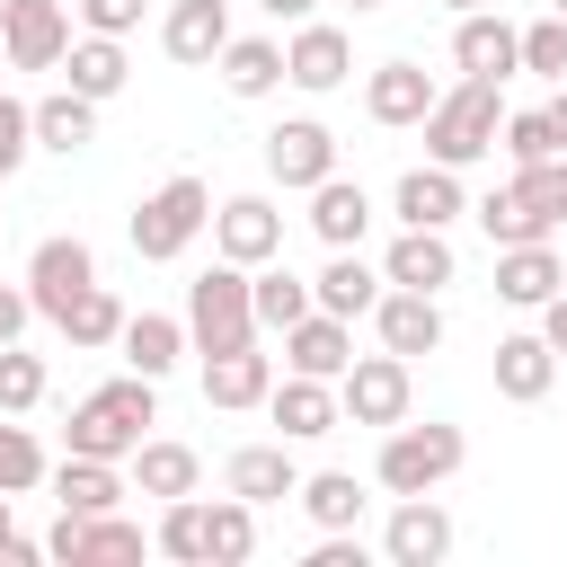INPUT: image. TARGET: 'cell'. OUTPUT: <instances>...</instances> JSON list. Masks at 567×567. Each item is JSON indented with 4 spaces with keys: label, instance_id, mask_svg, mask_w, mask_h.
<instances>
[{
    "label": "cell",
    "instance_id": "b9f144b4",
    "mask_svg": "<svg viewBox=\"0 0 567 567\" xmlns=\"http://www.w3.org/2000/svg\"><path fill=\"white\" fill-rule=\"evenodd\" d=\"M496 142H505V159H514V168H532V159H558V133H549V106H514V115L496 124Z\"/></svg>",
    "mask_w": 567,
    "mask_h": 567
},
{
    "label": "cell",
    "instance_id": "8992f818",
    "mask_svg": "<svg viewBox=\"0 0 567 567\" xmlns=\"http://www.w3.org/2000/svg\"><path fill=\"white\" fill-rule=\"evenodd\" d=\"M337 399H346V425H372V434H390L408 408H416V363L408 354H354L346 363V381H337Z\"/></svg>",
    "mask_w": 567,
    "mask_h": 567
},
{
    "label": "cell",
    "instance_id": "ee69618b",
    "mask_svg": "<svg viewBox=\"0 0 567 567\" xmlns=\"http://www.w3.org/2000/svg\"><path fill=\"white\" fill-rule=\"evenodd\" d=\"M27 151H35V106L0 89V186H9L18 168H27Z\"/></svg>",
    "mask_w": 567,
    "mask_h": 567
},
{
    "label": "cell",
    "instance_id": "f1b7e54d",
    "mask_svg": "<svg viewBox=\"0 0 567 567\" xmlns=\"http://www.w3.org/2000/svg\"><path fill=\"white\" fill-rule=\"evenodd\" d=\"M124 470H133V487H142V496H159V505L204 487V452H195V443H177V434H142V452H133Z\"/></svg>",
    "mask_w": 567,
    "mask_h": 567
},
{
    "label": "cell",
    "instance_id": "7dc6e473",
    "mask_svg": "<svg viewBox=\"0 0 567 567\" xmlns=\"http://www.w3.org/2000/svg\"><path fill=\"white\" fill-rule=\"evenodd\" d=\"M27 319H35V301H27V275H18V284H0V346H18Z\"/></svg>",
    "mask_w": 567,
    "mask_h": 567
},
{
    "label": "cell",
    "instance_id": "e575fe53",
    "mask_svg": "<svg viewBox=\"0 0 567 567\" xmlns=\"http://www.w3.org/2000/svg\"><path fill=\"white\" fill-rule=\"evenodd\" d=\"M470 213H478V230H487L496 248H523V239H558V221H549V213H540V204H532L514 177H505L496 195H478Z\"/></svg>",
    "mask_w": 567,
    "mask_h": 567
},
{
    "label": "cell",
    "instance_id": "603a6c76",
    "mask_svg": "<svg viewBox=\"0 0 567 567\" xmlns=\"http://www.w3.org/2000/svg\"><path fill=\"white\" fill-rule=\"evenodd\" d=\"M567 284V257L549 239H523V248H496V301L505 310H549V292Z\"/></svg>",
    "mask_w": 567,
    "mask_h": 567
},
{
    "label": "cell",
    "instance_id": "f6af8a7d",
    "mask_svg": "<svg viewBox=\"0 0 567 567\" xmlns=\"http://www.w3.org/2000/svg\"><path fill=\"white\" fill-rule=\"evenodd\" d=\"M71 9H80V27H89V35H133L151 0H71Z\"/></svg>",
    "mask_w": 567,
    "mask_h": 567
},
{
    "label": "cell",
    "instance_id": "5bb4252c",
    "mask_svg": "<svg viewBox=\"0 0 567 567\" xmlns=\"http://www.w3.org/2000/svg\"><path fill=\"white\" fill-rule=\"evenodd\" d=\"M381 558H390V567H443V558H452V514H443L434 496H390Z\"/></svg>",
    "mask_w": 567,
    "mask_h": 567
},
{
    "label": "cell",
    "instance_id": "6da1fadb",
    "mask_svg": "<svg viewBox=\"0 0 567 567\" xmlns=\"http://www.w3.org/2000/svg\"><path fill=\"white\" fill-rule=\"evenodd\" d=\"M151 425H159V381H142V372H115V381H97V390L71 408L62 443H71V452H89V461H133Z\"/></svg>",
    "mask_w": 567,
    "mask_h": 567
},
{
    "label": "cell",
    "instance_id": "9a60e30c",
    "mask_svg": "<svg viewBox=\"0 0 567 567\" xmlns=\"http://www.w3.org/2000/svg\"><path fill=\"white\" fill-rule=\"evenodd\" d=\"M452 62H461V80H514L523 71V27H505L496 9H470L461 27H452Z\"/></svg>",
    "mask_w": 567,
    "mask_h": 567
},
{
    "label": "cell",
    "instance_id": "44dd1931",
    "mask_svg": "<svg viewBox=\"0 0 567 567\" xmlns=\"http://www.w3.org/2000/svg\"><path fill=\"white\" fill-rule=\"evenodd\" d=\"M381 275L408 284V292H443V284H461V248H452V230H408L399 221V239L381 248Z\"/></svg>",
    "mask_w": 567,
    "mask_h": 567
},
{
    "label": "cell",
    "instance_id": "ffe728a7",
    "mask_svg": "<svg viewBox=\"0 0 567 567\" xmlns=\"http://www.w3.org/2000/svg\"><path fill=\"white\" fill-rule=\"evenodd\" d=\"M390 213H399L408 230H452V221L470 213V195H461V168H443V159L408 168V177L390 186Z\"/></svg>",
    "mask_w": 567,
    "mask_h": 567
},
{
    "label": "cell",
    "instance_id": "1f68e13d",
    "mask_svg": "<svg viewBox=\"0 0 567 567\" xmlns=\"http://www.w3.org/2000/svg\"><path fill=\"white\" fill-rule=\"evenodd\" d=\"M62 71H71V89L80 97H124V80H133V53H124V35H71V53H62Z\"/></svg>",
    "mask_w": 567,
    "mask_h": 567
},
{
    "label": "cell",
    "instance_id": "277c9868",
    "mask_svg": "<svg viewBox=\"0 0 567 567\" xmlns=\"http://www.w3.org/2000/svg\"><path fill=\"white\" fill-rule=\"evenodd\" d=\"M124 230H133V257H142V266H168V257H186V248L213 230V186L177 168V177H159V186L133 204Z\"/></svg>",
    "mask_w": 567,
    "mask_h": 567
},
{
    "label": "cell",
    "instance_id": "484cf974",
    "mask_svg": "<svg viewBox=\"0 0 567 567\" xmlns=\"http://www.w3.org/2000/svg\"><path fill=\"white\" fill-rule=\"evenodd\" d=\"M221 44H230V0H168V18H159L168 62H221Z\"/></svg>",
    "mask_w": 567,
    "mask_h": 567
},
{
    "label": "cell",
    "instance_id": "8fae6325",
    "mask_svg": "<svg viewBox=\"0 0 567 567\" xmlns=\"http://www.w3.org/2000/svg\"><path fill=\"white\" fill-rule=\"evenodd\" d=\"M213 257H230V266L284 257V213H275V195H221V204H213Z\"/></svg>",
    "mask_w": 567,
    "mask_h": 567
},
{
    "label": "cell",
    "instance_id": "d6986e66",
    "mask_svg": "<svg viewBox=\"0 0 567 567\" xmlns=\"http://www.w3.org/2000/svg\"><path fill=\"white\" fill-rule=\"evenodd\" d=\"M44 487H53V505H62V514H124V496H133V470H124V461L62 452Z\"/></svg>",
    "mask_w": 567,
    "mask_h": 567
},
{
    "label": "cell",
    "instance_id": "d6a6232c",
    "mask_svg": "<svg viewBox=\"0 0 567 567\" xmlns=\"http://www.w3.org/2000/svg\"><path fill=\"white\" fill-rule=\"evenodd\" d=\"M213 71H221L230 97H275V89H284V44H275V35H230Z\"/></svg>",
    "mask_w": 567,
    "mask_h": 567
},
{
    "label": "cell",
    "instance_id": "4316f807",
    "mask_svg": "<svg viewBox=\"0 0 567 567\" xmlns=\"http://www.w3.org/2000/svg\"><path fill=\"white\" fill-rule=\"evenodd\" d=\"M310 292H319V310H337V319H372V301L390 292V275L363 266V248H328V266L310 275Z\"/></svg>",
    "mask_w": 567,
    "mask_h": 567
},
{
    "label": "cell",
    "instance_id": "3957f363",
    "mask_svg": "<svg viewBox=\"0 0 567 567\" xmlns=\"http://www.w3.org/2000/svg\"><path fill=\"white\" fill-rule=\"evenodd\" d=\"M496 124H505V97H496V80H452L434 106H425V159H443V168H478L487 151H496Z\"/></svg>",
    "mask_w": 567,
    "mask_h": 567
},
{
    "label": "cell",
    "instance_id": "db71d44e",
    "mask_svg": "<svg viewBox=\"0 0 567 567\" xmlns=\"http://www.w3.org/2000/svg\"><path fill=\"white\" fill-rule=\"evenodd\" d=\"M443 9H452V18H470V9H496V0H443Z\"/></svg>",
    "mask_w": 567,
    "mask_h": 567
},
{
    "label": "cell",
    "instance_id": "f35d334b",
    "mask_svg": "<svg viewBox=\"0 0 567 567\" xmlns=\"http://www.w3.org/2000/svg\"><path fill=\"white\" fill-rule=\"evenodd\" d=\"M44 478H53V461H44L35 425L0 416V487H9V496H27V487H44Z\"/></svg>",
    "mask_w": 567,
    "mask_h": 567
},
{
    "label": "cell",
    "instance_id": "4dcf8cb0",
    "mask_svg": "<svg viewBox=\"0 0 567 567\" xmlns=\"http://www.w3.org/2000/svg\"><path fill=\"white\" fill-rule=\"evenodd\" d=\"M310 230L328 239V248H363V230H372V195L337 168V177H319L310 186Z\"/></svg>",
    "mask_w": 567,
    "mask_h": 567
},
{
    "label": "cell",
    "instance_id": "836d02e7",
    "mask_svg": "<svg viewBox=\"0 0 567 567\" xmlns=\"http://www.w3.org/2000/svg\"><path fill=\"white\" fill-rule=\"evenodd\" d=\"M89 142H97V97H80L71 80H62L53 97H35V151H62V159H71V151H89Z\"/></svg>",
    "mask_w": 567,
    "mask_h": 567
},
{
    "label": "cell",
    "instance_id": "5b68a950",
    "mask_svg": "<svg viewBox=\"0 0 567 567\" xmlns=\"http://www.w3.org/2000/svg\"><path fill=\"white\" fill-rule=\"evenodd\" d=\"M186 337H195V354H230V346H257V337H266V328H257V284H248V266L213 257V266L186 284Z\"/></svg>",
    "mask_w": 567,
    "mask_h": 567
},
{
    "label": "cell",
    "instance_id": "d4e9b609",
    "mask_svg": "<svg viewBox=\"0 0 567 567\" xmlns=\"http://www.w3.org/2000/svg\"><path fill=\"white\" fill-rule=\"evenodd\" d=\"M346 363H354V319H337V310H310V319H292V328H284V372L346 381Z\"/></svg>",
    "mask_w": 567,
    "mask_h": 567
},
{
    "label": "cell",
    "instance_id": "7bdbcfd3",
    "mask_svg": "<svg viewBox=\"0 0 567 567\" xmlns=\"http://www.w3.org/2000/svg\"><path fill=\"white\" fill-rule=\"evenodd\" d=\"M523 71H540V80H549V89H558V80H567V18H558V9H549V18H532V27H523Z\"/></svg>",
    "mask_w": 567,
    "mask_h": 567
},
{
    "label": "cell",
    "instance_id": "2e32d148",
    "mask_svg": "<svg viewBox=\"0 0 567 567\" xmlns=\"http://www.w3.org/2000/svg\"><path fill=\"white\" fill-rule=\"evenodd\" d=\"M443 89L425 80V62H372L363 71V115L381 124V133H408V124H425V106H434Z\"/></svg>",
    "mask_w": 567,
    "mask_h": 567
},
{
    "label": "cell",
    "instance_id": "9f6ffc18",
    "mask_svg": "<svg viewBox=\"0 0 567 567\" xmlns=\"http://www.w3.org/2000/svg\"><path fill=\"white\" fill-rule=\"evenodd\" d=\"M549 9H558V18H567V0H549Z\"/></svg>",
    "mask_w": 567,
    "mask_h": 567
},
{
    "label": "cell",
    "instance_id": "816d5d0a",
    "mask_svg": "<svg viewBox=\"0 0 567 567\" xmlns=\"http://www.w3.org/2000/svg\"><path fill=\"white\" fill-rule=\"evenodd\" d=\"M549 133H558V151H567V80L549 89Z\"/></svg>",
    "mask_w": 567,
    "mask_h": 567
},
{
    "label": "cell",
    "instance_id": "ba28073f",
    "mask_svg": "<svg viewBox=\"0 0 567 567\" xmlns=\"http://www.w3.org/2000/svg\"><path fill=\"white\" fill-rule=\"evenodd\" d=\"M0 53H9V71H62L71 0H0Z\"/></svg>",
    "mask_w": 567,
    "mask_h": 567
},
{
    "label": "cell",
    "instance_id": "7a4b0ae2",
    "mask_svg": "<svg viewBox=\"0 0 567 567\" xmlns=\"http://www.w3.org/2000/svg\"><path fill=\"white\" fill-rule=\"evenodd\" d=\"M470 461V434L461 425H443V416H399L390 434H381V452H372V487L381 496H434L452 470Z\"/></svg>",
    "mask_w": 567,
    "mask_h": 567
},
{
    "label": "cell",
    "instance_id": "ac0fdd59",
    "mask_svg": "<svg viewBox=\"0 0 567 567\" xmlns=\"http://www.w3.org/2000/svg\"><path fill=\"white\" fill-rule=\"evenodd\" d=\"M221 487H230V496H248V505L266 514V505L301 496V461H292V443H284V434H275V443H239V452L221 461Z\"/></svg>",
    "mask_w": 567,
    "mask_h": 567
},
{
    "label": "cell",
    "instance_id": "cb8c5ba5",
    "mask_svg": "<svg viewBox=\"0 0 567 567\" xmlns=\"http://www.w3.org/2000/svg\"><path fill=\"white\" fill-rule=\"evenodd\" d=\"M115 354H124V372H142V381H168V372L195 354V337H186V319H168V310H133L124 337H115Z\"/></svg>",
    "mask_w": 567,
    "mask_h": 567
},
{
    "label": "cell",
    "instance_id": "74e56055",
    "mask_svg": "<svg viewBox=\"0 0 567 567\" xmlns=\"http://www.w3.org/2000/svg\"><path fill=\"white\" fill-rule=\"evenodd\" d=\"M124 319H133V310H124V301H115L106 284H89V292H80V301H71V310H62L53 328H62V337H71L80 354H97V346H115V337H124Z\"/></svg>",
    "mask_w": 567,
    "mask_h": 567
},
{
    "label": "cell",
    "instance_id": "11a10c76",
    "mask_svg": "<svg viewBox=\"0 0 567 567\" xmlns=\"http://www.w3.org/2000/svg\"><path fill=\"white\" fill-rule=\"evenodd\" d=\"M337 9H354V18H372V9H381V0H337Z\"/></svg>",
    "mask_w": 567,
    "mask_h": 567
},
{
    "label": "cell",
    "instance_id": "c3c4849f",
    "mask_svg": "<svg viewBox=\"0 0 567 567\" xmlns=\"http://www.w3.org/2000/svg\"><path fill=\"white\" fill-rule=\"evenodd\" d=\"M540 337H549V346H558V363H567V284L549 292V310H540Z\"/></svg>",
    "mask_w": 567,
    "mask_h": 567
},
{
    "label": "cell",
    "instance_id": "bcb514c9",
    "mask_svg": "<svg viewBox=\"0 0 567 567\" xmlns=\"http://www.w3.org/2000/svg\"><path fill=\"white\" fill-rule=\"evenodd\" d=\"M301 567H363V532H319L301 549Z\"/></svg>",
    "mask_w": 567,
    "mask_h": 567
},
{
    "label": "cell",
    "instance_id": "f5cc1de1",
    "mask_svg": "<svg viewBox=\"0 0 567 567\" xmlns=\"http://www.w3.org/2000/svg\"><path fill=\"white\" fill-rule=\"evenodd\" d=\"M9 532H18V514H9V487H0V540H9Z\"/></svg>",
    "mask_w": 567,
    "mask_h": 567
},
{
    "label": "cell",
    "instance_id": "30bf717a",
    "mask_svg": "<svg viewBox=\"0 0 567 567\" xmlns=\"http://www.w3.org/2000/svg\"><path fill=\"white\" fill-rule=\"evenodd\" d=\"M266 177H275L284 195H310L319 177H337V133H328L319 115H284V124L266 133Z\"/></svg>",
    "mask_w": 567,
    "mask_h": 567
},
{
    "label": "cell",
    "instance_id": "d590c367",
    "mask_svg": "<svg viewBox=\"0 0 567 567\" xmlns=\"http://www.w3.org/2000/svg\"><path fill=\"white\" fill-rule=\"evenodd\" d=\"M363 478L354 470H301V514L319 523V532H363Z\"/></svg>",
    "mask_w": 567,
    "mask_h": 567
},
{
    "label": "cell",
    "instance_id": "681fc988",
    "mask_svg": "<svg viewBox=\"0 0 567 567\" xmlns=\"http://www.w3.org/2000/svg\"><path fill=\"white\" fill-rule=\"evenodd\" d=\"M35 558H44V540H27V532H9V540H0V567H35Z\"/></svg>",
    "mask_w": 567,
    "mask_h": 567
},
{
    "label": "cell",
    "instance_id": "f907efd6",
    "mask_svg": "<svg viewBox=\"0 0 567 567\" xmlns=\"http://www.w3.org/2000/svg\"><path fill=\"white\" fill-rule=\"evenodd\" d=\"M275 27H301V18H319V0H257Z\"/></svg>",
    "mask_w": 567,
    "mask_h": 567
},
{
    "label": "cell",
    "instance_id": "8d00e7d4",
    "mask_svg": "<svg viewBox=\"0 0 567 567\" xmlns=\"http://www.w3.org/2000/svg\"><path fill=\"white\" fill-rule=\"evenodd\" d=\"M248 284H257V328H266V337H284L292 319H310V310H319V292H310L292 266H275V257H266V266H248Z\"/></svg>",
    "mask_w": 567,
    "mask_h": 567
},
{
    "label": "cell",
    "instance_id": "7c38bea8",
    "mask_svg": "<svg viewBox=\"0 0 567 567\" xmlns=\"http://www.w3.org/2000/svg\"><path fill=\"white\" fill-rule=\"evenodd\" d=\"M142 549L151 540L124 514H53V532H44V558H71V567H115V558H142Z\"/></svg>",
    "mask_w": 567,
    "mask_h": 567
},
{
    "label": "cell",
    "instance_id": "f546056e",
    "mask_svg": "<svg viewBox=\"0 0 567 567\" xmlns=\"http://www.w3.org/2000/svg\"><path fill=\"white\" fill-rule=\"evenodd\" d=\"M151 549L177 558V567H213V496H204V487H195V496H168L159 523H151Z\"/></svg>",
    "mask_w": 567,
    "mask_h": 567
},
{
    "label": "cell",
    "instance_id": "52a82bcc",
    "mask_svg": "<svg viewBox=\"0 0 567 567\" xmlns=\"http://www.w3.org/2000/svg\"><path fill=\"white\" fill-rule=\"evenodd\" d=\"M89 284H97V248L80 230H53V239L27 248V301H35V319H62Z\"/></svg>",
    "mask_w": 567,
    "mask_h": 567
},
{
    "label": "cell",
    "instance_id": "e0dca14e",
    "mask_svg": "<svg viewBox=\"0 0 567 567\" xmlns=\"http://www.w3.org/2000/svg\"><path fill=\"white\" fill-rule=\"evenodd\" d=\"M372 337L390 346V354H434L443 346V292H408V284H390L381 301H372Z\"/></svg>",
    "mask_w": 567,
    "mask_h": 567
},
{
    "label": "cell",
    "instance_id": "9c48e42d",
    "mask_svg": "<svg viewBox=\"0 0 567 567\" xmlns=\"http://www.w3.org/2000/svg\"><path fill=\"white\" fill-rule=\"evenodd\" d=\"M284 80H292L301 97L346 89V80H354V35H346V27H328V18H301V27L284 35Z\"/></svg>",
    "mask_w": 567,
    "mask_h": 567
},
{
    "label": "cell",
    "instance_id": "4fadbf2b",
    "mask_svg": "<svg viewBox=\"0 0 567 567\" xmlns=\"http://www.w3.org/2000/svg\"><path fill=\"white\" fill-rule=\"evenodd\" d=\"M266 416H275L284 443H319V434L346 425V399H337V381H319V372H284V381L266 390Z\"/></svg>",
    "mask_w": 567,
    "mask_h": 567
},
{
    "label": "cell",
    "instance_id": "60d3db41",
    "mask_svg": "<svg viewBox=\"0 0 567 567\" xmlns=\"http://www.w3.org/2000/svg\"><path fill=\"white\" fill-rule=\"evenodd\" d=\"M44 354H27V346H0V416H35L44 408Z\"/></svg>",
    "mask_w": 567,
    "mask_h": 567
},
{
    "label": "cell",
    "instance_id": "ab89813d",
    "mask_svg": "<svg viewBox=\"0 0 567 567\" xmlns=\"http://www.w3.org/2000/svg\"><path fill=\"white\" fill-rule=\"evenodd\" d=\"M239 558H257V505L248 496H213V567H239Z\"/></svg>",
    "mask_w": 567,
    "mask_h": 567
},
{
    "label": "cell",
    "instance_id": "7402d4cb",
    "mask_svg": "<svg viewBox=\"0 0 567 567\" xmlns=\"http://www.w3.org/2000/svg\"><path fill=\"white\" fill-rule=\"evenodd\" d=\"M558 390V346L540 337V328H514V337H496V399H514V408H540Z\"/></svg>",
    "mask_w": 567,
    "mask_h": 567
},
{
    "label": "cell",
    "instance_id": "83f0119b",
    "mask_svg": "<svg viewBox=\"0 0 567 567\" xmlns=\"http://www.w3.org/2000/svg\"><path fill=\"white\" fill-rule=\"evenodd\" d=\"M266 390H275V354L266 346H230V354H204V399L213 408H266Z\"/></svg>",
    "mask_w": 567,
    "mask_h": 567
}]
</instances>
